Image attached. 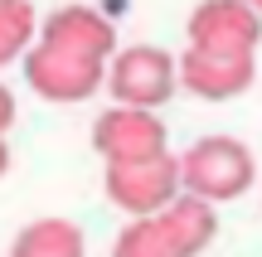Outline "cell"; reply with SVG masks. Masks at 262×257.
<instances>
[{
    "instance_id": "cell-12",
    "label": "cell",
    "mask_w": 262,
    "mask_h": 257,
    "mask_svg": "<svg viewBox=\"0 0 262 257\" xmlns=\"http://www.w3.org/2000/svg\"><path fill=\"white\" fill-rule=\"evenodd\" d=\"M10 126H15V92L0 83V141H5V131H10Z\"/></svg>"
},
{
    "instance_id": "cell-13",
    "label": "cell",
    "mask_w": 262,
    "mask_h": 257,
    "mask_svg": "<svg viewBox=\"0 0 262 257\" xmlns=\"http://www.w3.org/2000/svg\"><path fill=\"white\" fill-rule=\"evenodd\" d=\"M5 170H10V146L0 141V180H5Z\"/></svg>"
},
{
    "instance_id": "cell-7",
    "label": "cell",
    "mask_w": 262,
    "mask_h": 257,
    "mask_svg": "<svg viewBox=\"0 0 262 257\" xmlns=\"http://www.w3.org/2000/svg\"><path fill=\"white\" fill-rule=\"evenodd\" d=\"M189 49H214V54H257L262 44V15L243 0H199L185 25Z\"/></svg>"
},
{
    "instance_id": "cell-2",
    "label": "cell",
    "mask_w": 262,
    "mask_h": 257,
    "mask_svg": "<svg viewBox=\"0 0 262 257\" xmlns=\"http://www.w3.org/2000/svg\"><path fill=\"white\" fill-rule=\"evenodd\" d=\"M175 165H180V190L214 209L228 199H243L257 180V155L238 136H199L175 155Z\"/></svg>"
},
{
    "instance_id": "cell-8",
    "label": "cell",
    "mask_w": 262,
    "mask_h": 257,
    "mask_svg": "<svg viewBox=\"0 0 262 257\" xmlns=\"http://www.w3.org/2000/svg\"><path fill=\"white\" fill-rule=\"evenodd\" d=\"M10 257H88V243L73 219H34L15 233Z\"/></svg>"
},
{
    "instance_id": "cell-4",
    "label": "cell",
    "mask_w": 262,
    "mask_h": 257,
    "mask_svg": "<svg viewBox=\"0 0 262 257\" xmlns=\"http://www.w3.org/2000/svg\"><path fill=\"white\" fill-rule=\"evenodd\" d=\"M93 151L107 165H136L156 160L170 151V131L160 122V112H141V107H107L93 122Z\"/></svg>"
},
{
    "instance_id": "cell-1",
    "label": "cell",
    "mask_w": 262,
    "mask_h": 257,
    "mask_svg": "<svg viewBox=\"0 0 262 257\" xmlns=\"http://www.w3.org/2000/svg\"><path fill=\"white\" fill-rule=\"evenodd\" d=\"M117 54V25L93 5H58L44 15L25 63V83L44 102H88L102 92L107 58Z\"/></svg>"
},
{
    "instance_id": "cell-9",
    "label": "cell",
    "mask_w": 262,
    "mask_h": 257,
    "mask_svg": "<svg viewBox=\"0 0 262 257\" xmlns=\"http://www.w3.org/2000/svg\"><path fill=\"white\" fill-rule=\"evenodd\" d=\"M112 257H189V248L165 223V214H150V219H131L126 228L117 233Z\"/></svg>"
},
{
    "instance_id": "cell-14",
    "label": "cell",
    "mask_w": 262,
    "mask_h": 257,
    "mask_svg": "<svg viewBox=\"0 0 262 257\" xmlns=\"http://www.w3.org/2000/svg\"><path fill=\"white\" fill-rule=\"evenodd\" d=\"M243 5H248V10H257V15H262V0H243Z\"/></svg>"
},
{
    "instance_id": "cell-10",
    "label": "cell",
    "mask_w": 262,
    "mask_h": 257,
    "mask_svg": "<svg viewBox=\"0 0 262 257\" xmlns=\"http://www.w3.org/2000/svg\"><path fill=\"white\" fill-rule=\"evenodd\" d=\"M160 214H165V223L180 233V243L189 248V257H199L209 243L219 238V209L204 204V199H194V194H185V190H180Z\"/></svg>"
},
{
    "instance_id": "cell-3",
    "label": "cell",
    "mask_w": 262,
    "mask_h": 257,
    "mask_svg": "<svg viewBox=\"0 0 262 257\" xmlns=\"http://www.w3.org/2000/svg\"><path fill=\"white\" fill-rule=\"evenodd\" d=\"M102 87L112 92L117 107H141V112H160L170 97L180 92L175 78V54L160 44H131L107 58Z\"/></svg>"
},
{
    "instance_id": "cell-5",
    "label": "cell",
    "mask_w": 262,
    "mask_h": 257,
    "mask_svg": "<svg viewBox=\"0 0 262 257\" xmlns=\"http://www.w3.org/2000/svg\"><path fill=\"white\" fill-rule=\"evenodd\" d=\"M102 190L126 219H150L180 194V165L170 151L156 155V160H136V165H107Z\"/></svg>"
},
{
    "instance_id": "cell-6",
    "label": "cell",
    "mask_w": 262,
    "mask_h": 257,
    "mask_svg": "<svg viewBox=\"0 0 262 257\" xmlns=\"http://www.w3.org/2000/svg\"><path fill=\"white\" fill-rule=\"evenodd\" d=\"M175 78L185 92L204 102H233L257 83V54H214V49H185L175 58Z\"/></svg>"
},
{
    "instance_id": "cell-11",
    "label": "cell",
    "mask_w": 262,
    "mask_h": 257,
    "mask_svg": "<svg viewBox=\"0 0 262 257\" xmlns=\"http://www.w3.org/2000/svg\"><path fill=\"white\" fill-rule=\"evenodd\" d=\"M34 34H39V10L29 0H0V68L25 58Z\"/></svg>"
}]
</instances>
